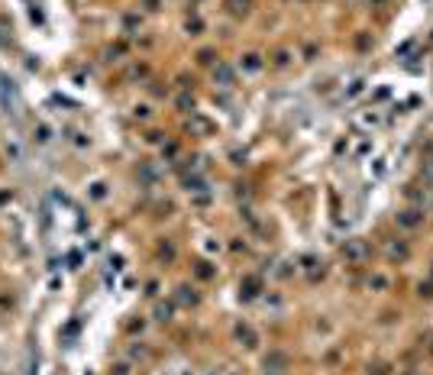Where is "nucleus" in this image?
I'll list each match as a JSON object with an SVG mask.
<instances>
[{"mask_svg": "<svg viewBox=\"0 0 433 375\" xmlns=\"http://www.w3.org/2000/svg\"><path fill=\"white\" fill-rule=\"evenodd\" d=\"M343 256L349 259V262H365L369 256H372V246H369L365 240H346V246H343Z\"/></svg>", "mask_w": 433, "mask_h": 375, "instance_id": "1", "label": "nucleus"}, {"mask_svg": "<svg viewBox=\"0 0 433 375\" xmlns=\"http://www.w3.org/2000/svg\"><path fill=\"white\" fill-rule=\"evenodd\" d=\"M285 369H288V356L285 353L272 350L265 356V375H285Z\"/></svg>", "mask_w": 433, "mask_h": 375, "instance_id": "2", "label": "nucleus"}, {"mask_svg": "<svg viewBox=\"0 0 433 375\" xmlns=\"http://www.w3.org/2000/svg\"><path fill=\"white\" fill-rule=\"evenodd\" d=\"M423 223V211L420 207H408V211L397 214V226H404V230H417Z\"/></svg>", "mask_w": 433, "mask_h": 375, "instance_id": "3", "label": "nucleus"}, {"mask_svg": "<svg viewBox=\"0 0 433 375\" xmlns=\"http://www.w3.org/2000/svg\"><path fill=\"white\" fill-rule=\"evenodd\" d=\"M236 336H240V343H243V346H249V350H255V343H259L255 330H252V327H246V324L236 327Z\"/></svg>", "mask_w": 433, "mask_h": 375, "instance_id": "4", "label": "nucleus"}, {"mask_svg": "<svg viewBox=\"0 0 433 375\" xmlns=\"http://www.w3.org/2000/svg\"><path fill=\"white\" fill-rule=\"evenodd\" d=\"M408 256H411V249L404 246V243H391V246H388V259H397V262H404Z\"/></svg>", "mask_w": 433, "mask_h": 375, "instance_id": "5", "label": "nucleus"}, {"mask_svg": "<svg viewBox=\"0 0 433 375\" xmlns=\"http://www.w3.org/2000/svg\"><path fill=\"white\" fill-rule=\"evenodd\" d=\"M420 178H423V185H430V188H433V155H423V165H420Z\"/></svg>", "mask_w": 433, "mask_h": 375, "instance_id": "6", "label": "nucleus"}, {"mask_svg": "<svg viewBox=\"0 0 433 375\" xmlns=\"http://www.w3.org/2000/svg\"><path fill=\"white\" fill-rule=\"evenodd\" d=\"M240 68H246V72H259V68H262V62H259V55H252V52H249V55H243Z\"/></svg>", "mask_w": 433, "mask_h": 375, "instance_id": "7", "label": "nucleus"}, {"mask_svg": "<svg viewBox=\"0 0 433 375\" xmlns=\"http://www.w3.org/2000/svg\"><path fill=\"white\" fill-rule=\"evenodd\" d=\"M229 13L233 16H246L249 13V0H229Z\"/></svg>", "mask_w": 433, "mask_h": 375, "instance_id": "8", "label": "nucleus"}, {"mask_svg": "<svg viewBox=\"0 0 433 375\" xmlns=\"http://www.w3.org/2000/svg\"><path fill=\"white\" fill-rule=\"evenodd\" d=\"M369 288H375V291H385V288H388V278H385V275H372V278H369Z\"/></svg>", "mask_w": 433, "mask_h": 375, "instance_id": "9", "label": "nucleus"}, {"mask_svg": "<svg viewBox=\"0 0 433 375\" xmlns=\"http://www.w3.org/2000/svg\"><path fill=\"white\" fill-rule=\"evenodd\" d=\"M178 291H181V294H178V298H181L184 304H197V294H194V291H191V288H188V285H184V288H178Z\"/></svg>", "mask_w": 433, "mask_h": 375, "instance_id": "10", "label": "nucleus"}, {"mask_svg": "<svg viewBox=\"0 0 433 375\" xmlns=\"http://www.w3.org/2000/svg\"><path fill=\"white\" fill-rule=\"evenodd\" d=\"M417 294H420V298H433V282H420L417 285Z\"/></svg>", "mask_w": 433, "mask_h": 375, "instance_id": "11", "label": "nucleus"}, {"mask_svg": "<svg viewBox=\"0 0 433 375\" xmlns=\"http://www.w3.org/2000/svg\"><path fill=\"white\" fill-rule=\"evenodd\" d=\"M155 317H158V320H169V317H172V308H169V304H158V308H155Z\"/></svg>", "mask_w": 433, "mask_h": 375, "instance_id": "12", "label": "nucleus"}, {"mask_svg": "<svg viewBox=\"0 0 433 375\" xmlns=\"http://www.w3.org/2000/svg\"><path fill=\"white\" fill-rule=\"evenodd\" d=\"M217 75H220V81H223V84H229V81H233V72H229V68H223V65L217 68Z\"/></svg>", "mask_w": 433, "mask_h": 375, "instance_id": "13", "label": "nucleus"}, {"mask_svg": "<svg viewBox=\"0 0 433 375\" xmlns=\"http://www.w3.org/2000/svg\"><path fill=\"white\" fill-rule=\"evenodd\" d=\"M275 65H278V68L288 65V52H278V55H275Z\"/></svg>", "mask_w": 433, "mask_h": 375, "instance_id": "14", "label": "nucleus"}, {"mask_svg": "<svg viewBox=\"0 0 433 375\" xmlns=\"http://www.w3.org/2000/svg\"><path fill=\"white\" fill-rule=\"evenodd\" d=\"M369 372H372V369H369ZM372 375H388V365H375V372H372Z\"/></svg>", "mask_w": 433, "mask_h": 375, "instance_id": "15", "label": "nucleus"}, {"mask_svg": "<svg viewBox=\"0 0 433 375\" xmlns=\"http://www.w3.org/2000/svg\"><path fill=\"white\" fill-rule=\"evenodd\" d=\"M143 4L149 7V10H158V0H143Z\"/></svg>", "mask_w": 433, "mask_h": 375, "instance_id": "16", "label": "nucleus"}]
</instances>
